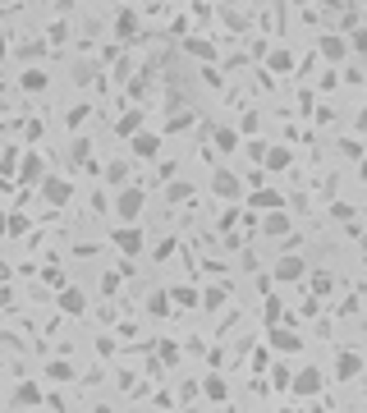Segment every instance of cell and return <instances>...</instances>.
Listing matches in <instances>:
<instances>
[{"mask_svg": "<svg viewBox=\"0 0 367 413\" xmlns=\"http://www.w3.org/2000/svg\"><path fill=\"white\" fill-rule=\"evenodd\" d=\"M142 211H147V193H142V189L129 184L124 193H115V216H120V225H138Z\"/></svg>", "mask_w": 367, "mask_h": 413, "instance_id": "1", "label": "cell"}, {"mask_svg": "<svg viewBox=\"0 0 367 413\" xmlns=\"http://www.w3.org/2000/svg\"><path fill=\"white\" fill-rule=\"evenodd\" d=\"M322 386H326V372L307 363V368L294 372V381H289V395H294V400H317V395H322Z\"/></svg>", "mask_w": 367, "mask_h": 413, "instance_id": "2", "label": "cell"}, {"mask_svg": "<svg viewBox=\"0 0 367 413\" xmlns=\"http://www.w3.org/2000/svg\"><path fill=\"white\" fill-rule=\"evenodd\" d=\"M111 248L124 253V258H138V253L147 248V234H142V225H115V230H111Z\"/></svg>", "mask_w": 367, "mask_h": 413, "instance_id": "3", "label": "cell"}, {"mask_svg": "<svg viewBox=\"0 0 367 413\" xmlns=\"http://www.w3.org/2000/svg\"><path fill=\"white\" fill-rule=\"evenodd\" d=\"M211 193H216L220 202H239L244 198V184H239V175L230 170V165H220V170L211 175Z\"/></svg>", "mask_w": 367, "mask_h": 413, "instance_id": "4", "label": "cell"}, {"mask_svg": "<svg viewBox=\"0 0 367 413\" xmlns=\"http://www.w3.org/2000/svg\"><path fill=\"white\" fill-rule=\"evenodd\" d=\"M271 275H276L280 285H298V280L307 275V262L298 258V253H280V262L271 267Z\"/></svg>", "mask_w": 367, "mask_h": 413, "instance_id": "5", "label": "cell"}, {"mask_svg": "<svg viewBox=\"0 0 367 413\" xmlns=\"http://www.w3.org/2000/svg\"><path fill=\"white\" fill-rule=\"evenodd\" d=\"M363 368H367V363H363L358 349H340V353H335V381H358Z\"/></svg>", "mask_w": 367, "mask_h": 413, "instance_id": "6", "label": "cell"}, {"mask_svg": "<svg viewBox=\"0 0 367 413\" xmlns=\"http://www.w3.org/2000/svg\"><path fill=\"white\" fill-rule=\"evenodd\" d=\"M42 198L51 206H69L74 202V184L60 180V175H46V180H42Z\"/></svg>", "mask_w": 367, "mask_h": 413, "instance_id": "7", "label": "cell"}, {"mask_svg": "<svg viewBox=\"0 0 367 413\" xmlns=\"http://www.w3.org/2000/svg\"><path fill=\"white\" fill-rule=\"evenodd\" d=\"M18 180H23V184H37V189H42V180H46V161H42V152H23V156H18Z\"/></svg>", "mask_w": 367, "mask_h": 413, "instance_id": "8", "label": "cell"}, {"mask_svg": "<svg viewBox=\"0 0 367 413\" xmlns=\"http://www.w3.org/2000/svg\"><path fill=\"white\" fill-rule=\"evenodd\" d=\"M266 344L280 349V353H294V349H303V336H298L294 326H271L266 331Z\"/></svg>", "mask_w": 367, "mask_h": 413, "instance_id": "9", "label": "cell"}, {"mask_svg": "<svg viewBox=\"0 0 367 413\" xmlns=\"http://www.w3.org/2000/svg\"><path fill=\"white\" fill-rule=\"evenodd\" d=\"M129 152L138 156V161H157V156H161V133H147V129H142V133L129 143Z\"/></svg>", "mask_w": 367, "mask_h": 413, "instance_id": "10", "label": "cell"}, {"mask_svg": "<svg viewBox=\"0 0 367 413\" xmlns=\"http://www.w3.org/2000/svg\"><path fill=\"white\" fill-rule=\"evenodd\" d=\"M60 312H69V317H83V312H88V294H83L79 285H64V290H60Z\"/></svg>", "mask_w": 367, "mask_h": 413, "instance_id": "11", "label": "cell"}, {"mask_svg": "<svg viewBox=\"0 0 367 413\" xmlns=\"http://www.w3.org/2000/svg\"><path fill=\"white\" fill-rule=\"evenodd\" d=\"M248 206H253V211H262V216H271V211H285V198H280L276 189H257L253 198H248Z\"/></svg>", "mask_w": 367, "mask_h": 413, "instance_id": "12", "label": "cell"}, {"mask_svg": "<svg viewBox=\"0 0 367 413\" xmlns=\"http://www.w3.org/2000/svg\"><path fill=\"white\" fill-rule=\"evenodd\" d=\"M18 87H23V92H46V87H51V74L37 69V65H28L23 74H18Z\"/></svg>", "mask_w": 367, "mask_h": 413, "instance_id": "13", "label": "cell"}, {"mask_svg": "<svg viewBox=\"0 0 367 413\" xmlns=\"http://www.w3.org/2000/svg\"><path fill=\"white\" fill-rule=\"evenodd\" d=\"M289 230H294L289 211H271V216H262V234H271V239H285Z\"/></svg>", "mask_w": 367, "mask_h": 413, "instance_id": "14", "label": "cell"}, {"mask_svg": "<svg viewBox=\"0 0 367 413\" xmlns=\"http://www.w3.org/2000/svg\"><path fill=\"white\" fill-rule=\"evenodd\" d=\"M322 55H326V65H340V60H349V42H344L340 33H335V37H322Z\"/></svg>", "mask_w": 367, "mask_h": 413, "instance_id": "15", "label": "cell"}, {"mask_svg": "<svg viewBox=\"0 0 367 413\" xmlns=\"http://www.w3.org/2000/svg\"><path fill=\"white\" fill-rule=\"evenodd\" d=\"M142 124H147V115H142V111H129V115H120L115 133H120V138H129V143H133V138L142 133Z\"/></svg>", "mask_w": 367, "mask_h": 413, "instance_id": "16", "label": "cell"}, {"mask_svg": "<svg viewBox=\"0 0 367 413\" xmlns=\"http://www.w3.org/2000/svg\"><path fill=\"white\" fill-rule=\"evenodd\" d=\"M266 170H289V165H294V152H289L285 143H276V147H266Z\"/></svg>", "mask_w": 367, "mask_h": 413, "instance_id": "17", "label": "cell"}, {"mask_svg": "<svg viewBox=\"0 0 367 413\" xmlns=\"http://www.w3.org/2000/svg\"><path fill=\"white\" fill-rule=\"evenodd\" d=\"M101 175H106V184H111V189H120V193L129 189V161H111Z\"/></svg>", "mask_w": 367, "mask_h": 413, "instance_id": "18", "label": "cell"}, {"mask_svg": "<svg viewBox=\"0 0 367 413\" xmlns=\"http://www.w3.org/2000/svg\"><path fill=\"white\" fill-rule=\"evenodd\" d=\"M138 14H133V9H115V33H120V37H133V33H138Z\"/></svg>", "mask_w": 367, "mask_h": 413, "instance_id": "19", "label": "cell"}, {"mask_svg": "<svg viewBox=\"0 0 367 413\" xmlns=\"http://www.w3.org/2000/svg\"><path fill=\"white\" fill-rule=\"evenodd\" d=\"M202 395H207L211 404H216V400L225 404V400H230V386H225V377H207V381H202Z\"/></svg>", "mask_w": 367, "mask_h": 413, "instance_id": "20", "label": "cell"}, {"mask_svg": "<svg viewBox=\"0 0 367 413\" xmlns=\"http://www.w3.org/2000/svg\"><path fill=\"white\" fill-rule=\"evenodd\" d=\"M170 303H179V308H202V294L188 290V285H175V290H170Z\"/></svg>", "mask_w": 367, "mask_h": 413, "instance_id": "21", "label": "cell"}, {"mask_svg": "<svg viewBox=\"0 0 367 413\" xmlns=\"http://www.w3.org/2000/svg\"><path fill=\"white\" fill-rule=\"evenodd\" d=\"M147 312L152 317H170V290H152L147 294Z\"/></svg>", "mask_w": 367, "mask_h": 413, "instance_id": "22", "label": "cell"}, {"mask_svg": "<svg viewBox=\"0 0 367 413\" xmlns=\"http://www.w3.org/2000/svg\"><path fill=\"white\" fill-rule=\"evenodd\" d=\"M184 51H188V55H198V60H216V46H211V42H202V37H184Z\"/></svg>", "mask_w": 367, "mask_h": 413, "instance_id": "23", "label": "cell"}, {"mask_svg": "<svg viewBox=\"0 0 367 413\" xmlns=\"http://www.w3.org/2000/svg\"><path fill=\"white\" fill-rule=\"evenodd\" d=\"M14 404H42V386H37V381H23V386L14 390Z\"/></svg>", "mask_w": 367, "mask_h": 413, "instance_id": "24", "label": "cell"}, {"mask_svg": "<svg viewBox=\"0 0 367 413\" xmlns=\"http://www.w3.org/2000/svg\"><path fill=\"white\" fill-rule=\"evenodd\" d=\"M307 275H312V299H326V294H335L331 271H307Z\"/></svg>", "mask_w": 367, "mask_h": 413, "instance_id": "25", "label": "cell"}, {"mask_svg": "<svg viewBox=\"0 0 367 413\" xmlns=\"http://www.w3.org/2000/svg\"><path fill=\"white\" fill-rule=\"evenodd\" d=\"M69 161H79V165L92 161V138H74V143H69Z\"/></svg>", "mask_w": 367, "mask_h": 413, "instance_id": "26", "label": "cell"}, {"mask_svg": "<svg viewBox=\"0 0 367 413\" xmlns=\"http://www.w3.org/2000/svg\"><path fill=\"white\" fill-rule=\"evenodd\" d=\"M266 69H271V74H289V69H294V55H289V51H271V55H266Z\"/></svg>", "mask_w": 367, "mask_h": 413, "instance_id": "27", "label": "cell"}, {"mask_svg": "<svg viewBox=\"0 0 367 413\" xmlns=\"http://www.w3.org/2000/svg\"><path fill=\"white\" fill-rule=\"evenodd\" d=\"M46 377H51V381H74V363H64V358L46 363Z\"/></svg>", "mask_w": 367, "mask_h": 413, "instance_id": "28", "label": "cell"}, {"mask_svg": "<svg viewBox=\"0 0 367 413\" xmlns=\"http://www.w3.org/2000/svg\"><path fill=\"white\" fill-rule=\"evenodd\" d=\"M216 152H239V133L235 129H216Z\"/></svg>", "mask_w": 367, "mask_h": 413, "instance_id": "29", "label": "cell"}, {"mask_svg": "<svg viewBox=\"0 0 367 413\" xmlns=\"http://www.w3.org/2000/svg\"><path fill=\"white\" fill-rule=\"evenodd\" d=\"M92 78H96V65L92 60H79V65H74V83H79V87H88Z\"/></svg>", "mask_w": 367, "mask_h": 413, "instance_id": "30", "label": "cell"}, {"mask_svg": "<svg viewBox=\"0 0 367 413\" xmlns=\"http://www.w3.org/2000/svg\"><path fill=\"white\" fill-rule=\"evenodd\" d=\"M225 303V285H211L207 294H202V308H220Z\"/></svg>", "mask_w": 367, "mask_h": 413, "instance_id": "31", "label": "cell"}, {"mask_svg": "<svg viewBox=\"0 0 367 413\" xmlns=\"http://www.w3.org/2000/svg\"><path fill=\"white\" fill-rule=\"evenodd\" d=\"M157 349H161V363H166V368H175V363H179V344H170V340H161V344H157Z\"/></svg>", "mask_w": 367, "mask_h": 413, "instance_id": "32", "label": "cell"}, {"mask_svg": "<svg viewBox=\"0 0 367 413\" xmlns=\"http://www.w3.org/2000/svg\"><path fill=\"white\" fill-rule=\"evenodd\" d=\"M220 18H225V23L235 28V33H244V28H248V18L239 14V9H220Z\"/></svg>", "mask_w": 367, "mask_h": 413, "instance_id": "33", "label": "cell"}, {"mask_svg": "<svg viewBox=\"0 0 367 413\" xmlns=\"http://www.w3.org/2000/svg\"><path fill=\"white\" fill-rule=\"evenodd\" d=\"M271 381H276L280 390H289V381H294V372H289V368H276V372H271Z\"/></svg>", "mask_w": 367, "mask_h": 413, "instance_id": "34", "label": "cell"}, {"mask_svg": "<svg viewBox=\"0 0 367 413\" xmlns=\"http://www.w3.org/2000/svg\"><path fill=\"white\" fill-rule=\"evenodd\" d=\"M349 51H358V55H363V60H367V28H363V33H354V42H349Z\"/></svg>", "mask_w": 367, "mask_h": 413, "instance_id": "35", "label": "cell"}, {"mask_svg": "<svg viewBox=\"0 0 367 413\" xmlns=\"http://www.w3.org/2000/svg\"><path fill=\"white\" fill-rule=\"evenodd\" d=\"M266 368H271V353L257 349V353H253V372H266Z\"/></svg>", "mask_w": 367, "mask_h": 413, "instance_id": "36", "label": "cell"}, {"mask_svg": "<svg viewBox=\"0 0 367 413\" xmlns=\"http://www.w3.org/2000/svg\"><path fill=\"white\" fill-rule=\"evenodd\" d=\"M64 120H69V129H74V124H83V120H88V106H74V111L64 115Z\"/></svg>", "mask_w": 367, "mask_h": 413, "instance_id": "37", "label": "cell"}, {"mask_svg": "<svg viewBox=\"0 0 367 413\" xmlns=\"http://www.w3.org/2000/svg\"><path fill=\"white\" fill-rule=\"evenodd\" d=\"M193 124V115H175V120H170V133H184Z\"/></svg>", "mask_w": 367, "mask_h": 413, "instance_id": "38", "label": "cell"}, {"mask_svg": "<svg viewBox=\"0 0 367 413\" xmlns=\"http://www.w3.org/2000/svg\"><path fill=\"white\" fill-rule=\"evenodd\" d=\"M42 275H46V285H55V290H64V275H60V271H55V267H46Z\"/></svg>", "mask_w": 367, "mask_h": 413, "instance_id": "39", "label": "cell"}, {"mask_svg": "<svg viewBox=\"0 0 367 413\" xmlns=\"http://www.w3.org/2000/svg\"><path fill=\"white\" fill-rule=\"evenodd\" d=\"M188 198V184H170V202H184Z\"/></svg>", "mask_w": 367, "mask_h": 413, "instance_id": "40", "label": "cell"}, {"mask_svg": "<svg viewBox=\"0 0 367 413\" xmlns=\"http://www.w3.org/2000/svg\"><path fill=\"white\" fill-rule=\"evenodd\" d=\"M14 303V294H9V285H0V308H9Z\"/></svg>", "mask_w": 367, "mask_h": 413, "instance_id": "41", "label": "cell"}, {"mask_svg": "<svg viewBox=\"0 0 367 413\" xmlns=\"http://www.w3.org/2000/svg\"><path fill=\"white\" fill-rule=\"evenodd\" d=\"M5 55H9V37L0 33V60H5Z\"/></svg>", "mask_w": 367, "mask_h": 413, "instance_id": "42", "label": "cell"}, {"mask_svg": "<svg viewBox=\"0 0 367 413\" xmlns=\"http://www.w3.org/2000/svg\"><path fill=\"white\" fill-rule=\"evenodd\" d=\"M358 129L367 133V106H363V111H358Z\"/></svg>", "mask_w": 367, "mask_h": 413, "instance_id": "43", "label": "cell"}, {"mask_svg": "<svg viewBox=\"0 0 367 413\" xmlns=\"http://www.w3.org/2000/svg\"><path fill=\"white\" fill-rule=\"evenodd\" d=\"M358 175H363V180H367V152H363V161H358Z\"/></svg>", "mask_w": 367, "mask_h": 413, "instance_id": "44", "label": "cell"}, {"mask_svg": "<svg viewBox=\"0 0 367 413\" xmlns=\"http://www.w3.org/2000/svg\"><path fill=\"white\" fill-rule=\"evenodd\" d=\"M276 413H294V409H276Z\"/></svg>", "mask_w": 367, "mask_h": 413, "instance_id": "45", "label": "cell"}]
</instances>
